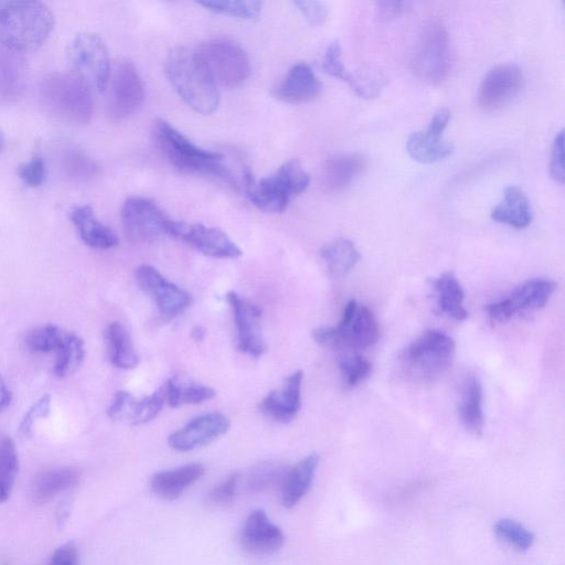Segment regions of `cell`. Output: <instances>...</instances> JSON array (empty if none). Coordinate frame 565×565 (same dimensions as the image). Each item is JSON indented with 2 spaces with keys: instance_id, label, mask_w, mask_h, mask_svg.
<instances>
[{
  "instance_id": "7a4b0ae2",
  "label": "cell",
  "mask_w": 565,
  "mask_h": 565,
  "mask_svg": "<svg viewBox=\"0 0 565 565\" xmlns=\"http://www.w3.org/2000/svg\"><path fill=\"white\" fill-rule=\"evenodd\" d=\"M166 74L179 96L196 113L210 115L218 106L215 82L196 51L184 46L170 50L164 63Z\"/></svg>"
},
{
  "instance_id": "d4e9b609",
  "label": "cell",
  "mask_w": 565,
  "mask_h": 565,
  "mask_svg": "<svg viewBox=\"0 0 565 565\" xmlns=\"http://www.w3.org/2000/svg\"><path fill=\"white\" fill-rule=\"evenodd\" d=\"M204 466L198 462L157 472L150 480L153 493L161 499L172 501L178 499L186 488L204 475Z\"/></svg>"
},
{
  "instance_id": "bcb514c9",
  "label": "cell",
  "mask_w": 565,
  "mask_h": 565,
  "mask_svg": "<svg viewBox=\"0 0 565 565\" xmlns=\"http://www.w3.org/2000/svg\"><path fill=\"white\" fill-rule=\"evenodd\" d=\"M17 174L28 186L38 188L43 184L46 177V167L41 156H33L18 167Z\"/></svg>"
},
{
  "instance_id": "6da1fadb",
  "label": "cell",
  "mask_w": 565,
  "mask_h": 565,
  "mask_svg": "<svg viewBox=\"0 0 565 565\" xmlns=\"http://www.w3.org/2000/svg\"><path fill=\"white\" fill-rule=\"evenodd\" d=\"M54 14L40 1H0V47L14 54L38 51L54 29Z\"/></svg>"
},
{
  "instance_id": "8fae6325",
  "label": "cell",
  "mask_w": 565,
  "mask_h": 565,
  "mask_svg": "<svg viewBox=\"0 0 565 565\" xmlns=\"http://www.w3.org/2000/svg\"><path fill=\"white\" fill-rule=\"evenodd\" d=\"M121 222L131 242L150 243L169 235L172 220L153 201L143 196H129L121 207Z\"/></svg>"
},
{
  "instance_id": "680465c9",
  "label": "cell",
  "mask_w": 565,
  "mask_h": 565,
  "mask_svg": "<svg viewBox=\"0 0 565 565\" xmlns=\"http://www.w3.org/2000/svg\"><path fill=\"white\" fill-rule=\"evenodd\" d=\"M4 143H6V137H4L2 129L0 128V152L3 150Z\"/></svg>"
},
{
  "instance_id": "cb8c5ba5",
  "label": "cell",
  "mask_w": 565,
  "mask_h": 565,
  "mask_svg": "<svg viewBox=\"0 0 565 565\" xmlns=\"http://www.w3.org/2000/svg\"><path fill=\"white\" fill-rule=\"evenodd\" d=\"M483 390L480 379L469 373L462 381L458 405L459 419L472 435L481 436L484 427Z\"/></svg>"
},
{
  "instance_id": "2e32d148",
  "label": "cell",
  "mask_w": 565,
  "mask_h": 565,
  "mask_svg": "<svg viewBox=\"0 0 565 565\" xmlns=\"http://www.w3.org/2000/svg\"><path fill=\"white\" fill-rule=\"evenodd\" d=\"M524 86L522 68L513 63L491 68L478 89V103L484 109H497L516 97Z\"/></svg>"
},
{
  "instance_id": "74e56055",
  "label": "cell",
  "mask_w": 565,
  "mask_h": 565,
  "mask_svg": "<svg viewBox=\"0 0 565 565\" xmlns=\"http://www.w3.org/2000/svg\"><path fill=\"white\" fill-rule=\"evenodd\" d=\"M19 471V457L12 438H0V503L6 502L13 489Z\"/></svg>"
},
{
  "instance_id": "3957f363",
  "label": "cell",
  "mask_w": 565,
  "mask_h": 565,
  "mask_svg": "<svg viewBox=\"0 0 565 565\" xmlns=\"http://www.w3.org/2000/svg\"><path fill=\"white\" fill-rule=\"evenodd\" d=\"M39 96L46 111L65 124L83 126L93 117V90L71 72L45 75Z\"/></svg>"
},
{
  "instance_id": "f907efd6",
  "label": "cell",
  "mask_w": 565,
  "mask_h": 565,
  "mask_svg": "<svg viewBox=\"0 0 565 565\" xmlns=\"http://www.w3.org/2000/svg\"><path fill=\"white\" fill-rule=\"evenodd\" d=\"M550 174L558 183L564 182V134L558 131L552 145Z\"/></svg>"
},
{
  "instance_id": "ee69618b",
  "label": "cell",
  "mask_w": 565,
  "mask_h": 565,
  "mask_svg": "<svg viewBox=\"0 0 565 565\" xmlns=\"http://www.w3.org/2000/svg\"><path fill=\"white\" fill-rule=\"evenodd\" d=\"M338 365L344 383L353 387L370 376L373 365L366 358L355 352H344L338 356Z\"/></svg>"
},
{
  "instance_id": "f35d334b",
  "label": "cell",
  "mask_w": 565,
  "mask_h": 565,
  "mask_svg": "<svg viewBox=\"0 0 565 565\" xmlns=\"http://www.w3.org/2000/svg\"><path fill=\"white\" fill-rule=\"evenodd\" d=\"M348 83L358 96L370 99L381 94L387 84V77L379 67L363 65L350 73Z\"/></svg>"
},
{
  "instance_id": "9c48e42d",
  "label": "cell",
  "mask_w": 565,
  "mask_h": 565,
  "mask_svg": "<svg viewBox=\"0 0 565 565\" xmlns=\"http://www.w3.org/2000/svg\"><path fill=\"white\" fill-rule=\"evenodd\" d=\"M66 56L71 73L92 90L104 92L107 88L111 66L108 49L98 34H76L68 43Z\"/></svg>"
},
{
  "instance_id": "8992f818",
  "label": "cell",
  "mask_w": 565,
  "mask_h": 565,
  "mask_svg": "<svg viewBox=\"0 0 565 565\" xmlns=\"http://www.w3.org/2000/svg\"><path fill=\"white\" fill-rule=\"evenodd\" d=\"M456 352L454 339L441 330L430 329L413 340L399 354L403 372L412 380L429 383L450 367Z\"/></svg>"
},
{
  "instance_id": "ab89813d",
  "label": "cell",
  "mask_w": 565,
  "mask_h": 565,
  "mask_svg": "<svg viewBox=\"0 0 565 565\" xmlns=\"http://www.w3.org/2000/svg\"><path fill=\"white\" fill-rule=\"evenodd\" d=\"M287 470L288 467L279 462L266 461L258 463L248 475V491L257 493L271 488H280Z\"/></svg>"
},
{
  "instance_id": "484cf974",
  "label": "cell",
  "mask_w": 565,
  "mask_h": 565,
  "mask_svg": "<svg viewBox=\"0 0 565 565\" xmlns=\"http://www.w3.org/2000/svg\"><path fill=\"white\" fill-rule=\"evenodd\" d=\"M319 455L312 452L294 467L288 468L281 482V502L287 509L294 508L308 492L319 465Z\"/></svg>"
},
{
  "instance_id": "4fadbf2b",
  "label": "cell",
  "mask_w": 565,
  "mask_h": 565,
  "mask_svg": "<svg viewBox=\"0 0 565 565\" xmlns=\"http://www.w3.org/2000/svg\"><path fill=\"white\" fill-rule=\"evenodd\" d=\"M108 86V113L111 118L125 119L141 106L145 87L138 70L130 60L119 58L115 63Z\"/></svg>"
},
{
  "instance_id": "e575fe53",
  "label": "cell",
  "mask_w": 565,
  "mask_h": 565,
  "mask_svg": "<svg viewBox=\"0 0 565 565\" xmlns=\"http://www.w3.org/2000/svg\"><path fill=\"white\" fill-rule=\"evenodd\" d=\"M107 354L113 365L119 369H134L138 364V354L125 326L114 321L104 332Z\"/></svg>"
},
{
  "instance_id": "4dcf8cb0",
  "label": "cell",
  "mask_w": 565,
  "mask_h": 565,
  "mask_svg": "<svg viewBox=\"0 0 565 565\" xmlns=\"http://www.w3.org/2000/svg\"><path fill=\"white\" fill-rule=\"evenodd\" d=\"M451 142L443 140L441 136L426 131H415L406 140V151L416 161L435 163L441 161L454 152Z\"/></svg>"
},
{
  "instance_id": "d590c367",
  "label": "cell",
  "mask_w": 565,
  "mask_h": 565,
  "mask_svg": "<svg viewBox=\"0 0 565 565\" xmlns=\"http://www.w3.org/2000/svg\"><path fill=\"white\" fill-rule=\"evenodd\" d=\"M166 401L171 407H179L186 404H199L214 397L215 391L206 385L194 382H180L171 377L163 386Z\"/></svg>"
},
{
  "instance_id": "c3c4849f",
  "label": "cell",
  "mask_w": 565,
  "mask_h": 565,
  "mask_svg": "<svg viewBox=\"0 0 565 565\" xmlns=\"http://www.w3.org/2000/svg\"><path fill=\"white\" fill-rule=\"evenodd\" d=\"M238 480V473L231 475L209 493V501L216 505H226L231 503L235 497Z\"/></svg>"
},
{
  "instance_id": "277c9868",
  "label": "cell",
  "mask_w": 565,
  "mask_h": 565,
  "mask_svg": "<svg viewBox=\"0 0 565 565\" xmlns=\"http://www.w3.org/2000/svg\"><path fill=\"white\" fill-rule=\"evenodd\" d=\"M156 143L167 160L182 172L213 174L233 182L223 164V154L205 150L192 142L170 122L158 119L153 126Z\"/></svg>"
},
{
  "instance_id": "836d02e7",
  "label": "cell",
  "mask_w": 565,
  "mask_h": 565,
  "mask_svg": "<svg viewBox=\"0 0 565 565\" xmlns=\"http://www.w3.org/2000/svg\"><path fill=\"white\" fill-rule=\"evenodd\" d=\"M329 274L333 277H342L349 274L361 259V254L354 243L348 238L339 237L320 248Z\"/></svg>"
},
{
  "instance_id": "7c38bea8",
  "label": "cell",
  "mask_w": 565,
  "mask_h": 565,
  "mask_svg": "<svg viewBox=\"0 0 565 565\" xmlns=\"http://www.w3.org/2000/svg\"><path fill=\"white\" fill-rule=\"evenodd\" d=\"M557 288V284L543 277L531 278L515 287L508 297L486 307L493 322L502 323L515 315L545 307Z\"/></svg>"
},
{
  "instance_id": "f1b7e54d",
  "label": "cell",
  "mask_w": 565,
  "mask_h": 565,
  "mask_svg": "<svg viewBox=\"0 0 565 565\" xmlns=\"http://www.w3.org/2000/svg\"><path fill=\"white\" fill-rule=\"evenodd\" d=\"M495 222L504 223L515 228H524L532 221V209L526 194L515 185L505 188L503 200L491 211Z\"/></svg>"
},
{
  "instance_id": "9f6ffc18",
  "label": "cell",
  "mask_w": 565,
  "mask_h": 565,
  "mask_svg": "<svg viewBox=\"0 0 565 565\" xmlns=\"http://www.w3.org/2000/svg\"><path fill=\"white\" fill-rule=\"evenodd\" d=\"M70 515V505L67 501L60 503L56 509V522L58 525H63Z\"/></svg>"
},
{
  "instance_id": "6f0895ef",
  "label": "cell",
  "mask_w": 565,
  "mask_h": 565,
  "mask_svg": "<svg viewBox=\"0 0 565 565\" xmlns=\"http://www.w3.org/2000/svg\"><path fill=\"white\" fill-rule=\"evenodd\" d=\"M191 338L194 340V341H202L204 338H205V330L203 327L201 326H195L193 327L192 331H191Z\"/></svg>"
},
{
  "instance_id": "5bb4252c",
  "label": "cell",
  "mask_w": 565,
  "mask_h": 565,
  "mask_svg": "<svg viewBox=\"0 0 565 565\" xmlns=\"http://www.w3.org/2000/svg\"><path fill=\"white\" fill-rule=\"evenodd\" d=\"M169 235L178 237L198 252L215 258H237L241 248L222 230L199 223L172 220Z\"/></svg>"
},
{
  "instance_id": "9a60e30c",
  "label": "cell",
  "mask_w": 565,
  "mask_h": 565,
  "mask_svg": "<svg viewBox=\"0 0 565 565\" xmlns=\"http://www.w3.org/2000/svg\"><path fill=\"white\" fill-rule=\"evenodd\" d=\"M135 278L139 288L157 305L166 318H173L191 303V295L164 278L158 269L150 265L136 268Z\"/></svg>"
},
{
  "instance_id": "d6a6232c",
  "label": "cell",
  "mask_w": 565,
  "mask_h": 565,
  "mask_svg": "<svg viewBox=\"0 0 565 565\" xmlns=\"http://www.w3.org/2000/svg\"><path fill=\"white\" fill-rule=\"evenodd\" d=\"M57 159L62 174L72 182L86 183L99 174V166L94 158L76 146L62 147Z\"/></svg>"
},
{
  "instance_id": "60d3db41",
  "label": "cell",
  "mask_w": 565,
  "mask_h": 565,
  "mask_svg": "<svg viewBox=\"0 0 565 565\" xmlns=\"http://www.w3.org/2000/svg\"><path fill=\"white\" fill-rule=\"evenodd\" d=\"M495 536L516 551L530 550L535 541V535L524 525L512 519H500L493 526Z\"/></svg>"
},
{
  "instance_id": "db71d44e",
  "label": "cell",
  "mask_w": 565,
  "mask_h": 565,
  "mask_svg": "<svg viewBox=\"0 0 565 565\" xmlns=\"http://www.w3.org/2000/svg\"><path fill=\"white\" fill-rule=\"evenodd\" d=\"M450 119V111L448 108H439L436 110L429 121L427 130L441 136L444 129L447 127Z\"/></svg>"
},
{
  "instance_id": "ffe728a7",
  "label": "cell",
  "mask_w": 565,
  "mask_h": 565,
  "mask_svg": "<svg viewBox=\"0 0 565 565\" xmlns=\"http://www.w3.org/2000/svg\"><path fill=\"white\" fill-rule=\"evenodd\" d=\"M242 547L254 555H270L278 551L285 542L282 531L271 523L264 510L253 511L241 532Z\"/></svg>"
},
{
  "instance_id": "1f68e13d",
  "label": "cell",
  "mask_w": 565,
  "mask_h": 565,
  "mask_svg": "<svg viewBox=\"0 0 565 565\" xmlns=\"http://www.w3.org/2000/svg\"><path fill=\"white\" fill-rule=\"evenodd\" d=\"M25 83L26 68L21 56L0 47V104L17 99Z\"/></svg>"
},
{
  "instance_id": "b9f144b4",
  "label": "cell",
  "mask_w": 565,
  "mask_h": 565,
  "mask_svg": "<svg viewBox=\"0 0 565 565\" xmlns=\"http://www.w3.org/2000/svg\"><path fill=\"white\" fill-rule=\"evenodd\" d=\"M205 9L241 19H257L262 11V2L247 0H206L198 2Z\"/></svg>"
},
{
  "instance_id": "8d00e7d4",
  "label": "cell",
  "mask_w": 565,
  "mask_h": 565,
  "mask_svg": "<svg viewBox=\"0 0 565 565\" xmlns=\"http://www.w3.org/2000/svg\"><path fill=\"white\" fill-rule=\"evenodd\" d=\"M55 354L54 374L58 377L68 376L77 371L84 361V342L75 333H66L61 348Z\"/></svg>"
},
{
  "instance_id": "ba28073f",
  "label": "cell",
  "mask_w": 565,
  "mask_h": 565,
  "mask_svg": "<svg viewBox=\"0 0 565 565\" xmlns=\"http://www.w3.org/2000/svg\"><path fill=\"white\" fill-rule=\"evenodd\" d=\"M451 64L448 32L439 20H429L422 28L412 55L413 72L422 82L439 85L448 77Z\"/></svg>"
},
{
  "instance_id": "7402d4cb",
  "label": "cell",
  "mask_w": 565,
  "mask_h": 565,
  "mask_svg": "<svg viewBox=\"0 0 565 565\" xmlns=\"http://www.w3.org/2000/svg\"><path fill=\"white\" fill-rule=\"evenodd\" d=\"M322 84L305 62L292 65L275 88V96L288 104H301L313 99Z\"/></svg>"
},
{
  "instance_id": "44dd1931",
  "label": "cell",
  "mask_w": 565,
  "mask_h": 565,
  "mask_svg": "<svg viewBox=\"0 0 565 565\" xmlns=\"http://www.w3.org/2000/svg\"><path fill=\"white\" fill-rule=\"evenodd\" d=\"M302 380L301 370L287 376L280 391H271L260 401L259 411L276 422H291L301 407Z\"/></svg>"
},
{
  "instance_id": "5b68a950",
  "label": "cell",
  "mask_w": 565,
  "mask_h": 565,
  "mask_svg": "<svg viewBox=\"0 0 565 565\" xmlns=\"http://www.w3.org/2000/svg\"><path fill=\"white\" fill-rule=\"evenodd\" d=\"M244 189L249 201L258 209L279 213L290 200L303 192L310 177L298 160H289L270 175L256 181L248 168L243 171Z\"/></svg>"
},
{
  "instance_id": "7dc6e473",
  "label": "cell",
  "mask_w": 565,
  "mask_h": 565,
  "mask_svg": "<svg viewBox=\"0 0 565 565\" xmlns=\"http://www.w3.org/2000/svg\"><path fill=\"white\" fill-rule=\"evenodd\" d=\"M51 397L43 395L40 397L24 414L19 430L24 437L31 436L33 431L34 422L39 418H44L50 413Z\"/></svg>"
},
{
  "instance_id": "681fc988",
  "label": "cell",
  "mask_w": 565,
  "mask_h": 565,
  "mask_svg": "<svg viewBox=\"0 0 565 565\" xmlns=\"http://www.w3.org/2000/svg\"><path fill=\"white\" fill-rule=\"evenodd\" d=\"M294 4L312 26L321 25L327 19L328 8L324 2L301 0L294 1Z\"/></svg>"
},
{
  "instance_id": "816d5d0a",
  "label": "cell",
  "mask_w": 565,
  "mask_h": 565,
  "mask_svg": "<svg viewBox=\"0 0 565 565\" xmlns=\"http://www.w3.org/2000/svg\"><path fill=\"white\" fill-rule=\"evenodd\" d=\"M412 6L408 1L384 0L375 3V19L386 23L397 19Z\"/></svg>"
},
{
  "instance_id": "f546056e",
  "label": "cell",
  "mask_w": 565,
  "mask_h": 565,
  "mask_svg": "<svg viewBox=\"0 0 565 565\" xmlns=\"http://www.w3.org/2000/svg\"><path fill=\"white\" fill-rule=\"evenodd\" d=\"M433 287L441 312L457 321L467 319L468 311L463 307L465 291L452 271L440 274L433 280Z\"/></svg>"
},
{
  "instance_id": "e0dca14e",
  "label": "cell",
  "mask_w": 565,
  "mask_h": 565,
  "mask_svg": "<svg viewBox=\"0 0 565 565\" xmlns=\"http://www.w3.org/2000/svg\"><path fill=\"white\" fill-rule=\"evenodd\" d=\"M226 300L234 316L238 350L247 355L259 358L265 351L260 331L262 310L233 290L226 294Z\"/></svg>"
},
{
  "instance_id": "ac0fdd59",
  "label": "cell",
  "mask_w": 565,
  "mask_h": 565,
  "mask_svg": "<svg viewBox=\"0 0 565 565\" xmlns=\"http://www.w3.org/2000/svg\"><path fill=\"white\" fill-rule=\"evenodd\" d=\"M230 428V419L222 413L201 415L182 428L172 433L168 443L178 451H189L206 446L224 435Z\"/></svg>"
},
{
  "instance_id": "603a6c76",
  "label": "cell",
  "mask_w": 565,
  "mask_h": 565,
  "mask_svg": "<svg viewBox=\"0 0 565 565\" xmlns=\"http://www.w3.org/2000/svg\"><path fill=\"white\" fill-rule=\"evenodd\" d=\"M70 220L78 236L89 247L109 249L118 245L116 233L102 223L89 205H75L70 211Z\"/></svg>"
},
{
  "instance_id": "4316f807",
  "label": "cell",
  "mask_w": 565,
  "mask_h": 565,
  "mask_svg": "<svg viewBox=\"0 0 565 565\" xmlns=\"http://www.w3.org/2000/svg\"><path fill=\"white\" fill-rule=\"evenodd\" d=\"M364 167L365 160L358 153L331 157L322 166V184L328 191H342L353 182Z\"/></svg>"
},
{
  "instance_id": "52a82bcc",
  "label": "cell",
  "mask_w": 565,
  "mask_h": 565,
  "mask_svg": "<svg viewBox=\"0 0 565 565\" xmlns=\"http://www.w3.org/2000/svg\"><path fill=\"white\" fill-rule=\"evenodd\" d=\"M311 335L321 345L356 352L379 341L380 328L372 310L352 299L345 305L337 326L317 328Z\"/></svg>"
},
{
  "instance_id": "30bf717a",
  "label": "cell",
  "mask_w": 565,
  "mask_h": 565,
  "mask_svg": "<svg viewBox=\"0 0 565 565\" xmlns=\"http://www.w3.org/2000/svg\"><path fill=\"white\" fill-rule=\"evenodd\" d=\"M196 53L215 84L235 88L241 86L250 74L247 53L231 39L207 40L200 45Z\"/></svg>"
},
{
  "instance_id": "11a10c76",
  "label": "cell",
  "mask_w": 565,
  "mask_h": 565,
  "mask_svg": "<svg viewBox=\"0 0 565 565\" xmlns=\"http://www.w3.org/2000/svg\"><path fill=\"white\" fill-rule=\"evenodd\" d=\"M12 399L11 392L9 391L6 381L0 375V411L6 408Z\"/></svg>"
},
{
  "instance_id": "d6986e66",
  "label": "cell",
  "mask_w": 565,
  "mask_h": 565,
  "mask_svg": "<svg viewBox=\"0 0 565 565\" xmlns=\"http://www.w3.org/2000/svg\"><path fill=\"white\" fill-rule=\"evenodd\" d=\"M164 401L163 387L141 398L135 397L127 391H118L114 395L107 414L113 420L140 425L153 419L163 407Z\"/></svg>"
},
{
  "instance_id": "f6af8a7d",
  "label": "cell",
  "mask_w": 565,
  "mask_h": 565,
  "mask_svg": "<svg viewBox=\"0 0 565 565\" xmlns=\"http://www.w3.org/2000/svg\"><path fill=\"white\" fill-rule=\"evenodd\" d=\"M342 49L338 40L332 41L322 57V68L330 76L348 82L350 73L342 62Z\"/></svg>"
},
{
  "instance_id": "7bdbcfd3",
  "label": "cell",
  "mask_w": 565,
  "mask_h": 565,
  "mask_svg": "<svg viewBox=\"0 0 565 565\" xmlns=\"http://www.w3.org/2000/svg\"><path fill=\"white\" fill-rule=\"evenodd\" d=\"M66 333L54 324H46L31 331L25 338L28 349L35 353L57 352Z\"/></svg>"
},
{
  "instance_id": "83f0119b",
  "label": "cell",
  "mask_w": 565,
  "mask_h": 565,
  "mask_svg": "<svg viewBox=\"0 0 565 565\" xmlns=\"http://www.w3.org/2000/svg\"><path fill=\"white\" fill-rule=\"evenodd\" d=\"M79 480V472L73 467H58L39 473L31 487L35 504H45L60 493L73 488Z\"/></svg>"
},
{
  "instance_id": "f5cc1de1",
  "label": "cell",
  "mask_w": 565,
  "mask_h": 565,
  "mask_svg": "<svg viewBox=\"0 0 565 565\" xmlns=\"http://www.w3.org/2000/svg\"><path fill=\"white\" fill-rule=\"evenodd\" d=\"M49 565H79L75 543L70 541L58 546L52 554Z\"/></svg>"
}]
</instances>
